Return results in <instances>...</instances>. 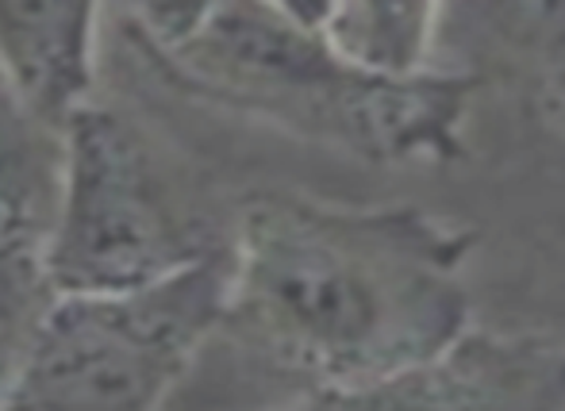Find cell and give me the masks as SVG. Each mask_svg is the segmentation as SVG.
Instances as JSON below:
<instances>
[{
  "instance_id": "obj_4",
  "label": "cell",
  "mask_w": 565,
  "mask_h": 411,
  "mask_svg": "<svg viewBox=\"0 0 565 411\" xmlns=\"http://www.w3.org/2000/svg\"><path fill=\"white\" fill-rule=\"evenodd\" d=\"M51 273L62 296L166 281L231 247L189 208L185 188L131 120L93 100L66 131Z\"/></svg>"
},
{
  "instance_id": "obj_2",
  "label": "cell",
  "mask_w": 565,
  "mask_h": 411,
  "mask_svg": "<svg viewBox=\"0 0 565 411\" xmlns=\"http://www.w3.org/2000/svg\"><path fill=\"white\" fill-rule=\"evenodd\" d=\"M173 69L231 112L370 165H447L466 154L481 77H377L328 43L316 4L139 8Z\"/></svg>"
},
{
  "instance_id": "obj_7",
  "label": "cell",
  "mask_w": 565,
  "mask_h": 411,
  "mask_svg": "<svg viewBox=\"0 0 565 411\" xmlns=\"http://www.w3.org/2000/svg\"><path fill=\"white\" fill-rule=\"evenodd\" d=\"M66 142L43 128L0 69V242L51 250Z\"/></svg>"
},
{
  "instance_id": "obj_8",
  "label": "cell",
  "mask_w": 565,
  "mask_h": 411,
  "mask_svg": "<svg viewBox=\"0 0 565 411\" xmlns=\"http://www.w3.org/2000/svg\"><path fill=\"white\" fill-rule=\"evenodd\" d=\"M316 20L328 43L365 74L404 82L439 69L431 66L443 28L435 4H316Z\"/></svg>"
},
{
  "instance_id": "obj_3",
  "label": "cell",
  "mask_w": 565,
  "mask_h": 411,
  "mask_svg": "<svg viewBox=\"0 0 565 411\" xmlns=\"http://www.w3.org/2000/svg\"><path fill=\"white\" fill-rule=\"evenodd\" d=\"M231 247L166 281L58 296L0 411H170L227 304Z\"/></svg>"
},
{
  "instance_id": "obj_6",
  "label": "cell",
  "mask_w": 565,
  "mask_h": 411,
  "mask_svg": "<svg viewBox=\"0 0 565 411\" xmlns=\"http://www.w3.org/2000/svg\"><path fill=\"white\" fill-rule=\"evenodd\" d=\"M100 51V8L0 0V69L15 97L51 136L93 105Z\"/></svg>"
},
{
  "instance_id": "obj_5",
  "label": "cell",
  "mask_w": 565,
  "mask_h": 411,
  "mask_svg": "<svg viewBox=\"0 0 565 411\" xmlns=\"http://www.w3.org/2000/svg\"><path fill=\"white\" fill-rule=\"evenodd\" d=\"M300 411H565V343L531 331H469L419 366L323 392Z\"/></svg>"
},
{
  "instance_id": "obj_1",
  "label": "cell",
  "mask_w": 565,
  "mask_h": 411,
  "mask_svg": "<svg viewBox=\"0 0 565 411\" xmlns=\"http://www.w3.org/2000/svg\"><path fill=\"white\" fill-rule=\"evenodd\" d=\"M477 235L416 204L258 193L231 227L227 304L209 346L312 397L450 350L469 323Z\"/></svg>"
},
{
  "instance_id": "obj_10",
  "label": "cell",
  "mask_w": 565,
  "mask_h": 411,
  "mask_svg": "<svg viewBox=\"0 0 565 411\" xmlns=\"http://www.w3.org/2000/svg\"><path fill=\"white\" fill-rule=\"evenodd\" d=\"M497 23L531 62L543 112L565 128V4L497 8Z\"/></svg>"
},
{
  "instance_id": "obj_9",
  "label": "cell",
  "mask_w": 565,
  "mask_h": 411,
  "mask_svg": "<svg viewBox=\"0 0 565 411\" xmlns=\"http://www.w3.org/2000/svg\"><path fill=\"white\" fill-rule=\"evenodd\" d=\"M58 296L51 250L35 242H0V404L12 392Z\"/></svg>"
}]
</instances>
